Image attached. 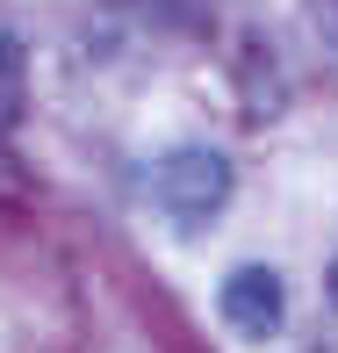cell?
Wrapping results in <instances>:
<instances>
[{
  "label": "cell",
  "mask_w": 338,
  "mask_h": 353,
  "mask_svg": "<svg viewBox=\"0 0 338 353\" xmlns=\"http://www.w3.org/2000/svg\"><path fill=\"white\" fill-rule=\"evenodd\" d=\"M151 202L166 210L173 231H202L216 223V210L231 202V159L209 152V144H180L151 166Z\"/></svg>",
  "instance_id": "1"
},
{
  "label": "cell",
  "mask_w": 338,
  "mask_h": 353,
  "mask_svg": "<svg viewBox=\"0 0 338 353\" xmlns=\"http://www.w3.org/2000/svg\"><path fill=\"white\" fill-rule=\"evenodd\" d=\"M216 310H223V325H231L237 339H273L281 317H288V288H281L273 267H237V274L216 288Z\"/></svg>",
  "instance_id": "2"
},
{
  "label": "cell",
  "mask_w": 338,
  "mask_h": 353,
  "mask_svg": "<svg viewBox=\"0 0 338 353\" xmlns=\"http://www.w3.org/2000/svg\"><path fill=\"white\" fill-rule=\"evenodd\" d=\"M331 303H338V267H331Z\"/></svg>",
  "instance_id": "3"
}]
</instances>
